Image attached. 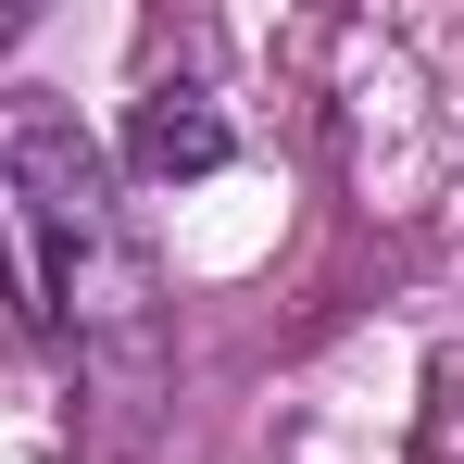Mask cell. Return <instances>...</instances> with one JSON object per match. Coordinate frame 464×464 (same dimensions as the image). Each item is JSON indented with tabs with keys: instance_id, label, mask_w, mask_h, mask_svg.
Instances as JSON below:
<instances>
[{
	"instance_id": "cell-1",
	"label": "cell",
	"mask_w": 464,
	"mask_h": 464,
	"mask_svg": "<svg viewBox=\"0 0 464 464\" xmlns=\"http://www.w3.org/2000/svg\"><path fill=\"white\" fill-rule=\"evenodd\" d=\"M0 289L88 377H139L163 352V289L126 227V176L63 101H0Z\"/></svg>"
},
{
	"instance_id": "cell-2",
	"label": "cell",
	"mask_w": 464,
	"mask_h": 464,
	"mask_svg": "<svg viewBox=\"0 0 464 464\" xmlns=\"http://www.w3.org/2000/svg\"><path fill=\"white\" fill-rule=\"evenodd\" d=\"M227 151H238V126L214 113V88H188V76H151V88H139L126 163H139L151 188H176V176H227Z\"/></svg>"
},
{
	"instance_id": "cell-3",
	"label": "cell",
	"mask_w": 464,
	"mask_h": 464,
	"mask_svg": "<svg viewBox=\"0 0 464 464\" xmlns=\"http://www.w3.org/2000/svg\"><path fill=\"white\" fill-rule=\"evenodd\" d=\"M13 25H25V13H0V51H13Z\"/></svg>"
}]
</instances>
